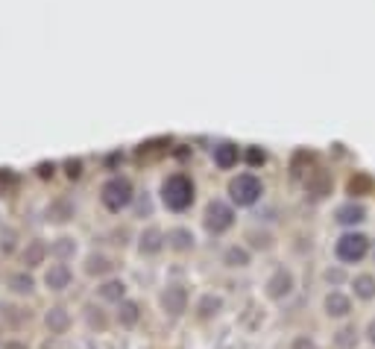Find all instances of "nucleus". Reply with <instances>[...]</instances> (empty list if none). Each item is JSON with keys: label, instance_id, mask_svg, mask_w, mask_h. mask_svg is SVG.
Returning <instances> with one entry per match:
<instances>
[{"label": "nucleus", "instance_id": "f257e3e1", "mask_svg": "<svg viewBox=\"0 0 375 349\" xmlns=\"http://www.w3.org/2000/svg\"><path fill=\"white\" fill-rule=\"evenodd\" d=\"M161 203L168 205L170 212H185L191 209L194 203V182L185 177V173H173V177L164 179L161 185Z\"/></svg>", "mask_w": 375, "mask_h": 349}, {"label": "nucleus", "instance_id": "f03ea898", "mask_svg": "<svg viewBox=\"0 0 375 349\" xmlns=\"http://www.w3.org/2000/svg\"><path fill=\"white\" fill-rule=\"evenodd\" d=\"M367 253H370V238L363 232H346L334 244V256L343 264H358V261L367 258Z\"/></svg>", "mask_w": 375, "mask_h": 349}, {"label": "nucleus", "instance_id": "7ed1b4c3", "mask_svg": "<svg viewBox=\"0 0 375 349\" xmlns=\"http://www.w3.org/2000/svg\"><path fill=\"white\" fill-rule=\"evenodd\" d=\"M264 194V185L261 179L255 177V173H240V177H235L229 182V197L235 205H252L258 203Z\"/></svg>", "mask_w": 375, "mask_h": 349}, {"label": "nucleus", "instance_id": "20e7f679", "mask_svg": "<svg viewBox=\"0 0 375 349\" xmlns=\"http://www.w3.org/2000/svg\"><path fill=\"white\" fill-rule=\"evenodd\" d=\"M100 200L109 212H120L132 203V182L126 177H112L100 188Z\"/></svg>", "mask_w": 375, "mask_h": 349}, {"label": "nucleus", "instance_id": "39448f33", "mask_svg": "<svg viewBox=\"0 0 375 349\" xmlns=\"http://www.w3.org/2000/svg\"><path fill=\"white\" fill-rule=\"evenodd\" d=\"M231 223H235V212H231L226 203H220V200L208 203V209H205V229L208 232L220 235V232H226Z\"/></svg>", "mask_w": 375, "mask_h": 349}, {"label": "nucleus", "instance_id": "423d86ee", "mask_svg": "<svg viewBox=\"0 0 375 349\" xmlns=\"http://www.w3.org/2000/svg\"><path fill=\"white\" fill-rule=\"evenodd\" d=\"M291 293H293V273H291V270H284V267H279L267 279V297L270 300H288Z\"/></svg>", "mask_w": 375, "mask_h": 349}, {"label": "nucleus", "instance_id": "0eeeda50", "mask_svg": "<svg viewBox=\"0 0 375 349\" xmlns=\"http://www.w3.org/2000/svg\"><path fill=\"white\" fill-rule=\"evenodd\" d=\"M161 308L168 314H173V317H179V314L188 308V291L182 285H170L161 293Z\"/></svg>", "mask_w": 375, "mask_h": 349}, {"label": "nucleus", "instance_id": "6e6552de", "mask_svg": "<svg viewBox=\"0 0 375 349\" xmlns=\"http://www.w3.org/2000/svg\"><path fill=\"white\" fill-rule=\"evenodd\" d=\"M323 308L328 317H334V320H343L352 314V300L346 297V293H340V291H332V293H326V300H323Z\"/></svg>", "mask_w": 375, "mask_h": 349}, {"label": "nucleus", "instance_id": "1a4fd4ad", "mask_svg": "<svg viewBox=\"0 0 375 349\" xmlns=\"http://www.w3.org/2000/svg\"><path fill=\"white\" fill-rule=\"evenodd\" d=\"M305 188H308V194H311L314 200H323L328 191H332V177H328L326 170H314L311 177L305 179Z\"/></svg>", "mask_w": 375, "mask_h": 349}, {"label": "nucleus", "instance_id": "9d476101", "mask_svg": "<svg viewBox=\"0 0 375 349\" xmlns=\"http://www.w3.org/2000/svg\"><path fill=\"white\" fill-rule=\"evenodd\" d=\"M334 221H337L340 226L363 223V221H367V209H363V205H355V203H346V205H340V209H337Z\"/></svg>", "mask_w": 375, "mask_h": 349}, {"label": "nucleus", "instance_id": "9b49d317", "mask_svg": "<svg viewBox=\"0 0 375 349\" xmlns=\"http://www.w3.org/2000/svg\"><path fill=\"white\" fill-rule=\"evenodd\" d=\"M352 288H355V297L358 300H375V276L372 273H358L352 279Z\"/></svg>", "mask_w": 375, "mask_h": 349}, {"label": "nucleus", "instance_id": "f8f14e48", "mask_svg": "<svg viewBox=\"0 0 375 349\" xmlns=\"http://www.w3.org/2000/svg\"><path fill=\"white\" fill-rule=\"evenodd\" d=\"M44 282H47V288H53V291L68 288V282H71V270H68V264H53V267L47 270V276H44Z\"/></svg>", "mask_w": 375, "mask_h": 349}, {"label": "nucleus", "instance_id": "ddd939ff", "mask_svg": "<svg viewBox=\"0 0 375 349\" xmlns=\"http://www.w3.org/2000/svg\"><path fill=\"white\" fill-rule=\"evenodd\" d=\"M214 165H217L220 170L235 168V165H238V147H235V144H220V147H214Z\"/></svg>", "mask_w": 375, "mask_h": 349}, {"label": "nucleus", "instance_id": "4468645a", "mask_svg": "<svg viewBox=\"0 0 375 349\" xmlns=\"http://www.w3.org/2000/svg\"><path fill=\"white\" fill-rule=\"evenodd\" d=\"M334 346L337 349H355L358 346V329L355 326H340L334 332Z\"/></svg>", "mask_w": 375, "mask_h": 349}, {"label": "nucleus", "instance_id": "2eb2a0df", "mask_svg": "<svg viewBox=\"0 0 375 349\" xmlns=\"http://www.w3.org/2000/svg\"><path fill=\"white\" fill-rule=\"evenodd\" d=\"M161 247H164V235L159 232V229H147V232L141 235V253L152 256V253H159Z\"/></svg>", "mask_w": 375, "mask_h": 349}, {"label": "nucleus", "instance_id": "dca6fc26", "mask_svg": "<svg viewBox=\"0 0 375 349\" xmlns=\"http://www.w3.org/2000/svg\"><path fill=\"white\" fill-rule=\"evenodd\" d=\"M168 244L182 253V249H191L194 247V235L188 232V229H173V232H168Z\"/></svg>", "mask_w": 375, "mask_h": 349}, {"label": "nucleus", "instance_id": "f3484780", "mask_svg": "<svg viewBox=\"0 0 375 349\" xmlns=\"http://www.w3.org/2000/svg\"><path fill=\"white\" fill-rule=\"evenodd\" d=\"M220 308H223V300L214 297V293H205V297L200 300V305H196V311H200V317H212V314H217Z\"/></svg>", "mask_w": 375, "mask_h": 349}, {"label": "nucleus", "instance_id": "a211bd4d", "mask_svg": "<svg viewBox=\"0 0 375 349\" xmlns=\"http://www.w3.org/2000/svg\"><path fill=\"white\" fill-rule=\"evenodd\" d=\"M223 261L229 267H247L249 264V253L244 247H229L226 249V256H223Z\"/></svg>", "mask_w": 375, "mask_h": 349}, {"label": "nucleus", "instance_id": "6ab92c4d", "mask_svg": "<svg viewBox=\"0 0 375 349\" xmlns=\"http://www.w3.org/2000/svg\"><path fill=\"white\" fill-rule=\"evenodd\" d=\"M124 293H126L124 282H106V285L100 288V297L103 300H112V302H120V300H124Z\"/></svg>", "mask_w": 375, "mask_h": 349}, {"label": "nucleus", "instance_id": "aec40b11", "mask_svg": "<svg viewBox=\"0 0 375 349\" xmlns=\"http://www.w3.org/2000/svg\"><path fill=\"white\" fill-rule=\"evenodd\" d=\"M117 320L124 323V326H135V323H138V305H135V302H120Z\"/></svg>", "mask_w": 375, "mask_h": 349}, {"label": "nucleus", "instance_id": "412c9836", "mask_svg": "<svg viewBox=\"0 0 375 349\" xmlns=\"http://www.w3.org/2000/svg\"><path fill=\"white\" fill-rule=\"evenodd\" d=\"M109 270H112V264H109V258H103V256H94L88 261V273H109Z\"/></svg>", "mask_w": 375, "mask_h": 349}, {"label": "nucleus", "instance_id": "4be33fe9", "mask_svg": "<svg viewBox=\"0 0 375 349\" xmlns=\"http://www.w3.org/2000/svg\"><path fill=\"white\" fill-rule=\"evenodd\" d=\"M65 323H68V317H65L62 308H53L47 314V326H50V329H65Z\"/></svg>", "mask_w": 375, "mask_h": 349}, {"label": "nucleus", "instance_id": "5701e85b", "mask_svg": "<svg viewBox=\"0 0 375 349\" xmlns=\"http://www.w3.org/2000/svg\"><path fill=\"white\" fill-rule=\"evenodd\" d=\"M291 349H319L314 337H308V335H299V337H293V344Z\"/></svg>", "mask_w": 375, "mask_h": 349}, {"label": "nucleus", "instance_id": "b1692460", "mask_svg": "<svg viewBox=\"0 0 375 349\" xmlns=\"http://www.w3.org/2000/svg\"><path fill=\"white\" fill-rule=\"evenodd\" d=\"M12 285H15V291L24 293V291L32 288V279H30V276H12Z\"/></svg>", "mask_w": 375, "mask_h": 349}, {"label": "nucleus", "instance_id": "393cba45", "mask_svg": "<svg viewBox=\"0 0 375 349\" xmlns=\"http://www.w3.org/2000/svg\"><path fill=\"white\" fill-rule=\"evenodd\" d=\"M41 256H44V244H32V249L27 253V264H36Z\"/></svg>", "mask_w": 375, "mask_h": 349}, {"label": "nucleus", "instance_id": "a878e982", "mask_svg": "<svg viewBox=\"0 0 375 349\" xmlns=\"http://www.w3.org/2000/svg\"><path fill=\"white\" fill-rule=\"evenodd\" d=\"M326 282H343V273H340V270H326Z\"/></svg>", "mask_w": 375, "mask_h": 349}, {"label": "nucleus", "instance_id": "bb28decb", "mask_svg": "<svg viewBox=\"0 0 375 349\" xmlns=\"http://www.w3.org/2000/svg\"><path fill=\"white\" fill-rule=\"evenodd\" d=\"M367 341L375 346V317L370 320V326H367Z\"/></svg>", "mask_w": 375, "mask_h": 349}, {"label": "nucleus", "instance_id": "cd10ccee", "mask_svg": "<svg viewBox=\"0 0 375 349\" xmlns=\"http://www.w3.org/2000/svg\"><path fill=\"white\" fill-rule=\"evenodd\" d=\"M249 161H252V165H258V161H264V153L261 150H249Z\"/></svg>", "mask_w": 375, "mask_h": 349}, {"label": "nucleus", "instance_id": "c85d7f7f", "mask_svg": "<svg viewBox=\"0 0 375 349\" xmlns=\"http://www.w3.org/2000/svg\"><path fill=\"white\" fill-rule=\"evenodd\" d=\"M68 168H71V170H68V173H71V177H80V168H82V165H80V161H71V165H68Z\"/></svg>", "mask_w": 375, "mask_h": 349}]
</instances>
